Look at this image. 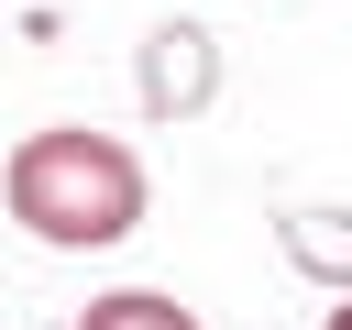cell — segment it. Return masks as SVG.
I'll return each mask as SVG.
<instances>
[{"label":"cell","instance_id":"5b68a950","mask_svg":"<svg viewBox=\"0 0 352 330\" xmlns=\"http://www.w3.org/2000/svg\"><path fill=\"white\" fill-rule=\"evenodd\" d=\"M319 330H352V297H330V308H319Z\"/></svg>","mask_w":352,"mask_h":330},{"label":"cell","instance_id":"277c9868","mask_svg":"<svg viewBox=\"0 0 352 330\" xmlns=\"http://www.w3.org/2000/svg\"><path fill=\"white\" fill-rule=\"evenodd\" d=\"M286 253L330 286V297H352V220L341 209H308V220H286Z\"/></svg>","mask_w":352,"mask_h":330},{"label":"cell","instance_id":"3957f363","mask_svg":"<svg viewBox=\"0 0 352 330\" xmlns=\"http://www.w3.org/2000/svg\"><path fill=\"white\" fill-rule=\"evenodd\" d=\"M77 330H198V308L165 297V286H110V297L77 308Z\"/></svg>","mask_w":352,"mask_h":330},{"label":"cell","instance_id":"6da1fadb","mask_svg":"<svg viewBox=\"0 0 352 330\" xmlns=\"http://www.w3.org/2000/svg\"><path fill=\"white\" fill-rule=\"evenodd\" d=\"M143 154L121 132H88V121H44L11 143L0 165V209L44 242V253H110L143 231Z\"/></svg>","mask_w":352,"mask_h":330},{"label":"cell","instance_id":"7a4b0ae2","mask_svg":"<svg viewBox=\"0 0 352 330\" xmlns=\"http://www.w3.org/2000/svg\"><path fill=\"white\" fill-rule=\"evenodd\" d=\"M143 99H154V110H198V99H209V33H198V22H165V33H154Z\"/></svg>","mask_w":352,"mask_h":330}]
</instances>
